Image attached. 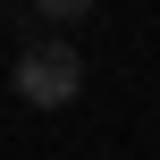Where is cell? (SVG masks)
Listing matches in <instances>:
<instances>
[{
    "instance_id": "cell-1",
    "label": "cell",
    "mask_w": 160,
    "mask_h": 160,
    "mask_svg": "<svg viewBox=\"0 0 160 160\" xmlns=\"http://www.w3.org/2000/svg\"><path fill=\"white\" fill-rule=\"evenodd\" d=\"M17 101H34V110H68L76 93H84V51L68 42V34H34L25 51H17Z\"/></svg>"
},
{
    "instance_id": "cell-2",
    "label": "cell",
    "mask_w": 160,
    "mask_h": 160,
    "mask_svg": "<svg viewBox=\"0 0 160 160\" xmlns=\"http://www.w3.org/2000/svg\"><path fill=\"white\" fill-rule=\"evenodd\" d=\"M25 17H42V25H84L93 0H25Z\"/></svg>"
}]
</instances>
